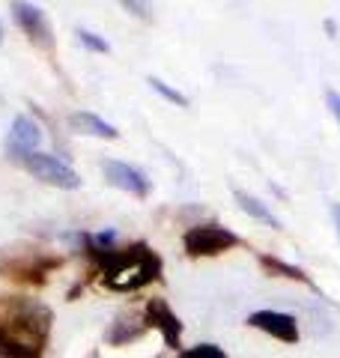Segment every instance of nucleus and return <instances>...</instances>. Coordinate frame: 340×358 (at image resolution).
Listing matches in <instances>:
<instances>
[{
	"instance_id": "obj_1",
	"label": "nucleus",
	"mask_w": 340,
	"mask_h": 358,
	"mask_svg": "<svg viewBox=\"0 0 340 358\" xmlns=\"http://www.w3.org/2000/svg\"><path fill=\"white\" fill-rule=\"evenodd\" d=\"M51 310L30 299L0 301V358H42Z\"/></svg>"
},
{
	"instance_id": "obj_2",
	"label": "nucleus",
	"mask_w": 340,
	"mask_h": 358,
	"mask_svg": "<svg viewBox=\"0 0 340 358\" xmlns=\"http://www.w3.org/2000/svg\"><path fill=\"white\" fill-rule=\"evenodd\" d=\"M93 257L101 266V281L117 293H134L153 284L162 275V257L146 242L132 245L126 251H93Z\"/></svg>"
},
{
	"instance_id": "obj_3",
	"label": "nucleus",
	"mask_w": 340,
	"mask_h": 358,
	"mask_svg": "<svg viewBox=\"0 0 340 358\" xmlns=\"http://www.w3.org/2000/svg\"><path fill=\"white\" fill-rule=\"evenodd\" d=\"M183 245L191 257H218L224 251L236 248L239 236L233 230L221 227V224H194L191 230H185Z\"/></svg>"
},
{
	"instance_id": "obj_4",
	"label": "nucleus",
	"mask_w": 340,
	"mask_h": 358,
	"mask_svg": "<svg viewBox=\"0 0 340 358\" xmlns=\"http://www.w3.org/2000/svg\"><path fill=\"white\" fill-rule=\"evenodd\" d=\"M21 164L27 167V173H33L36 179H42V182H48V185L69 188V192L72 188H81V176H78L66 162L57 159V155L33 152V155H27V159H21Z\"/></svg>"
},
{
	"instance_id": "obj_5",
	"label": "nucleus",
	"mask_w": 340,
	"mask_h": 358,
	"mask_svg": "<svg viewBox=\"0 0 340 358\" xmlns=\"http://www.w3.org/2000/svg\"><path fill=\"white\" fill-rule=\"evenodd\" d=\"M60 266V257H15V260H3L0 263V275L3 278H15V281H27V284H42L48 272Z\"/></svg>"
},
{
	"instance_id": "obj_6",
	"label": "nucleus",
	"mask_w": 340,
	"mask_h": 358,
	"mask_svg": "<svg viewBox=\"0 0 340 358\" xmlns=\"http://www.w3.org/2000/svg\"><path fill=\"white\" fill-rule=\"evenodd\" d=\"M248 326H254L260 331L271 334L283 343H296L299 341V322L292 313H281V310H254L248 317Z\"/></svg>"
},
{
	"instance_id": "obj_7",
	"label": "nucleus",
	"mask_w": 340,
	"mask_h": 358,
	"mask_svg": "<svg viewBox=\"0 0 340 358\" xmlns=\"http://www.w3.org/2000/svg\"><path fill=\"white\" fill-rule=\"evenodd\" d=\"M101 171H105L108 182L122 188V192H129L134 197L150 194V179H146V173L138 171V167H132L126 162H117V159H108V162H101Z\"/></svg>"
},
{
	"instance_id": "obj_8",
	"label": "nucleus",
	"mask_w": 340,
	"mask_h": 358,
	"mask_svg": "<svg viewBox=\"0 0 340 358\" xmlns=\"http://www.w3.org/2000/svg\"><path fill=\"white\" fill-rule=\"evenodd\" d=\"M9 9H13V18L18 21V27L24 30L33 42L42 45V48H51L54 36H51V27H48L45 13H42L39 6H33V3H13Z\"/></svg>"
},
{
	"instance_id": "obj_9",
	"label": "nucleus",
	"mask_w": 340,
	"mask_h": 358,
	"mask_svg": "<svg viewBox=\"0 0 340 358\" xmlns=\"http://www.w3.org/2000/svg\"><path fill=\"white\" fill-rule=\"evenodd\" d=\"M146 326H153L164 334V343L170 350H179V334H183V322L164 299H150V305H146Z\"/></svg>"
},
{
	"instance_id": "obj_10",
	"label": "nucleus",
	"mask_w": 340,
	"mask_h": 358,
	"mask_svg": "<svg viewBox=\"0 0 340 358\" xmlns=\"http://www.w3.org/2000/svg\"><path fill=\"white\" fill-rule=\"evenodd\" d=\"M39 141H42V131H39L36 122H33L30 117H15L13 129H9L6 150L13 155H18V159H27V155L36 152Z\"/></svg>"
},
{
	"instance_id": "obj_11",
	"label": "nucleus",
	"mask_w": 340,
	"mask_h": 358,
	"mask_svg": "<svg viewBox=\"0 0 340 358\" xmlns=\"http://www.w3.org/2000/svg\"><path fill=\"white\" fill-rule=\"evenodd\" d=\"M69 126L75 131H81V134H93V138H105V141H113V138H120V131L111 126V122H105L101 117L96 114H90V110H78V114L69 117Z\"/></svg>"
},
{
	"instance_id": "obj_12",
	"label": "nucleus",
	"mask_w": 340,
	"mask_h": 358,
	"mask_svg": "<svg viewBox=\"0 0 340 358\" xmlns=\"http://www.w3.org/2000/svg\"><path fill=\"white\" fill-rule=\"evenodd\" d=\"M236 203H239L242 206V212H248V215H251L254 221H263V224H269V227H281V221L275 218V215H271V212L263 206V203H260V200L254 197V194H248V192H236Z\"/></svg>"
},
{
	"instance_id": "obj_13",
	"label": "nucleus",
	"mask_w": 340,
	"mask_h": 358,
	"mask_svg": "<svg viewBox=\"0 0 340 358\" xmlns=\"http://www.w3.org/2000/svg\"><path fill=\"white\" fill-rule=\"evenodd\" d=\"M260 263H263V268H266V272H271V275H281V278H290V281L311 284V278L304 275L302 268L290 266V263H283V260H275V257H269V254H263V257H260Z\"/></svg>"
},
{
	"instance_id": "obj_14",
	"label": "nucleus",
	"mask_w": 340,
	"mask_h": 358,
	"mask_svg": "<svg viewBox=\"0 0 340 358\" xmlns=\"http://www.w3.org/2000/svg\"><path fill=\"white\" fill-rule=\"evenodd\" d=\"M146 331V326H132V322H126V320H117L113 326L108 329V341L113 343V346H122V343H129V341H134V338H141V334Z\"/></svg>"
},
{
	"instance_id": "obj_15",
	"label": "nucleus",
	"mask_w": 340,
	"mask_h": 358,
	"mask_svg": "<svg viewBox=\"0 0 340 358\" xmlns=\"http://www.w3.org/2000/svg\"><path fill=\"white\" fill-rule=\"evenodd\" d=\"M146 84H150L153 90H155V93H162L164 99H167V102H173V105H188V99L183 96V93H176V90L173 87H170V84H164L162 81V78H155V75H150V78H146Z\"/></svg>"
},
{
	"instance_id": "obj_16",
	"label": "nucleus",
	"mask_w": 340,
	"mask_h": 358,
	"mask_svg": "<svg viewBox=\"0 0 340 358\" xmlns=\"http://www.w3.org/2000/svg\"><path fill=\"white\" fill-rule=\"evenodd\" d=\"M179 358H227V352L215 343H197V346H191V350L179 352Z\"/></svg>"
},
{
	"instance_id": "obj_17",
	"label": "nucleus",
	"mask_w": 340,
	"mask_h": 358,
	"mask_svg": "<svg viewBox=\"0 0 340 358\" xmlns=\"http://www.w3.org/2000/svg\"><path fill=\"white\" fill-rule=\"evenodd\" d=\"M78 42H81L84 48H90V51H99V54H105V51H108V42L101 39V36H96V33L84 30V27H78Z\"/></svg>"
},
{
	"instance_id": "obj_18",
	"label": "nucleus",
	"mask_w": 340,
	"mask_h": 358,
	"mask_svg": "<svg viewBox=\"0 0 340 358\" xmlns=\"http://www.w3.org/2000/svg\"><path fill=\"white\" fill-rule=\"evenodd\" d=\"M325 105L332 108V114H334V120L340 122V93H334V90H328L325 93Z\"/></svg>"
},
{
	"instance_id": "obj_19",
	"label": "nucleus",
	"mask_w": 340,
	"mask_h": 358,
	"mask_svg": "<svg viewBox=\"0 0 340 358\" xmlns=\"http://www.w3.org/2000/svg\"><path fill=\"white\" fill-rule=\"evenodd\" d=\"M122 6H126L129 13H138L141 18H146V6H143V3H132V0H126V3H122Z\"/></svg>"
},
{
	"instance_id": "obj_20",
	"label": "nucleus",
	"mask_w": 340,
	"mask_h": 358,
	"mask_svg": "<svg viewBox=\"0 0 340 358\" xmlns=\"http://www.w3.org/2000/svg\"><path fill=\"white\" fill-rule=\"evenodd\" d=\"M332 215H334V224H337V233H340V203L332 206Z\"/></svg>"
},
{
	"instance_id": "obj_21",
	"label": "nucleus",
	"mask_w": 340,
	"mask_h": 358,
	"mask_svg": "<svg viewBox=\"0 0 340 358\" xmlns=\"http://www.w3.org/2000/svg\"><path fill=\"white\" fill-rule=\"evenodd\" d=\"M0 42H3V24H0Z\"/></svg>"
},
{
	"instance_id": "obj_22",
	"label": "nucleus",
	"mask_w": 340,
	"mask_h": 358,
	"mask_svg": "<svg viewBox=\"0 0 340 358\" xmlns=\"http://www.w3.org/2000/svg\"><path fill=\"white\" fill-rule=\"evenodd\" d=\"M90 358H99V355H96V352H93V355H90Z\"/></svg>"
}]
</instances>
